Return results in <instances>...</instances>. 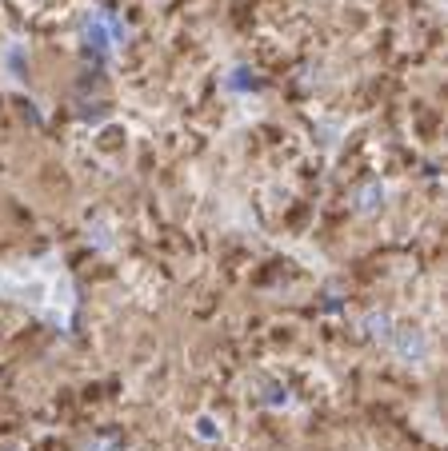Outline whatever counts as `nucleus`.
I'll return each instance as SVG.
<instances>
[{"label":"nucleus","mask_w":448,"mask_h":451,"mask_svg":"<svg viewBox=\"0 0 448 451\" xmlns=\"http://www.w3.org/2000/svg\"><path fill=\"white\" fill-rule=\"evenodd\" d=\"M4 451H20V447H13V443H8V447H4Z\"/></svg>","instance_id":"obj_1"}]
</instances>
